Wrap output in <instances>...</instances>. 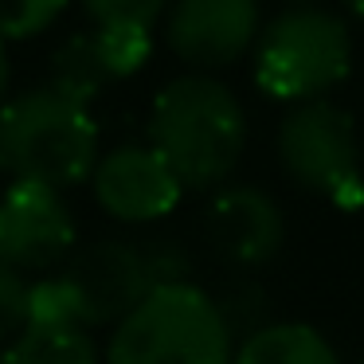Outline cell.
I'll return each instance as SVG.
<instances>
[{"label":"cell","mask_w":364,"mask_h":364,"mask_svg":"<svg viewBox=\"0 0 364 364\" xmlns=\"http://www.w3.org/2000/svg\"><path fill=\"white\" fill-rule=\"evenodd\" d=\"M353 67L345 20L321 9L278 12L255 40V82L278 102H317Z\"/></svg>","instance_id":"277c9868"},{"label":"cell","mask_w":364,"mask_h":364,"mask_svg":"<svg viewBox=\"0 0 364 364\" xmlns=\"http://www.w3.org/2000/svg\"><path fill=\"white\" fill-rule=\"evenodd\" d=\"M28 290L32 282L0 262V348H9L28 329Z\"/></svg>","instance_id":"ffe728a7"},{"label":"cell","mask_w":364,"mask_h":364,"mask_svg":"<svg viewBox=\"0 0 364 364\" xmlns=\"http://www.w3.org/2000/svg\"><path fill=\"white\" fill-rule=\"evenodd\" d=\"M231 364H341L333 345L301 321H274L235 348Z\"/></svg>","instance_id":"7c38bea8"},{"label":"cell","mask_w":364,"mask_h":364,"mask_svg":"<svg viewBox=\"0 0 364 364\" xmlns=\"http://www.w3.org/2000/svg\"><path fill=\"white\" fill-rule=\"evenodd\" d=\"M48 87L55 90V95L79 102V106H90L98 95H106V90L114 87V75L106 71V63H102L95 32H75L51 51Z\"/></svg>","instance_id":"8fae6325"},{"label":"cell","mask_w":364,"mask_h":364,"mask_svg":"<svg viewBox=\"0 0 364 364\" xmlns=\"http://www.w3.org/2000/svg\"><path fill=\"white\" fill-rule=\"evenodd\" d=\"M90 188L106 215L122 223H153L181 204L184 188L153 145H118L98 157Z\"/></svg>","instance_id":"30bf717a"},{"label":"cell","mask_w":364,"mask_h":364,"mask_svg":"<svg viewBox=\"0 0 364 364\" xmlns=\"http://www.w3.org/2000/svg\"><path fill=\"white\" fill-rule=\"evenodd\" d=\"M0 364H98V345L90 329H32L28 325L9 348H0Z\"/></svg>","instance_id":"4fadbf2b"},{"label":"cell","mask_w":364,"mask_h":364,"mask_svg":"<svg viewBox=\"0 0 364 364\" xmlns=\"http://www.w3.org/2000/svg\"><path fill=\"white\" fill-rule=\"evenodd\" d=\"M63 282L79 301L82 325H118L153 294L137 243L129 239H95L75 251L63 267Z\"/></svg>","instance_id":"52a82bcc"},{"label":"cell","mask_w":364,"mask_h":364,"mask_svg":"<svg viewBox=\"0 0 364 364\" xmlns=\"http://www.w3.org/2000/svg\"><path fill=\"white\" fill-rule=\"evenodd\" d=\"M360 364H364V360H360Z\"/></svg>","instance_id":"cb8c5ba5"},{"label":"cell","mask_w":364,"mask_h":364,"mask_svg":"<svg viewBox=\"0 0 364 364\" xmlns=\"http://www.w3.org/2000/svg\"><path fill=\"white\" fill-rule=\"evenodd\" d=\"M212 301H215V314H220L223 329L239 345L251 341L255 333H262L267 325H274V306H270L267 290L255 278H231Z\"/></svg>","instance_id":"5bb4252c"},{"label":"cell","mask_w":364,"mask_h":364,"mask_svg":"<svg viewBox=\"0 0 364 364\" xmlns=\"http://www.w3.org/2000/svg\"><path fill=\"white\" fill-rule=\"evenodd\" d=\"M137 251H141V262H145V274H149L153 290H168V286L192 282V259L184 251V243H176L168 235H157V239L137 243Z\"/></svg>","instance_id":"ac0fdd59"},{"label":"cell","mask_w":364,"mask_h":364,"mask_svg":"<svg viewBox=\"0 0 364 364\" xmlns=\"http://www.w3.org/2000/svg\"><path fill=\"white\" fill-rule=\"evenodd\" d=\"M82 12L95 28H137L153 32L168 12V0H82Z\"/></svg>","instance_id":"e0dca14e"},{"label":"cell","mask_w":364,"mask_h":364,"mask_svg":"<svg viewBox=\"0 0 364 364\" xmlns=\"http://www.w3.org/2000/svg\"><path fill=\"white\" fill-rule=\"evenodd\" d=\"M28 325L32 329H87L79 301H75L71 286L63 282V274L32 282V290H28Z\"/></svg>","instance_id":"9a60e30c"},{"label":"cell","mask_w":364,"mask_h":364,"mask_svg":"<svg viewBox=\"0 0 364 364\" xmlns=\"http://www.w3.org/2000/svg\"><path fill=\"white\" fill-rule=\"evenodd\" d=\"M149 145L181 188H220L247 149V114L212 75H181L153 98Z\"/></svg>","instance_id":"6da1fadb"},{"label":"cell","mask_w":364,"mask_h":364,"mask_svg":"<svg viewBox=\"0 0 364 364\" xmlns=\"http://www.w3.org/2000/svg\"><path fill=\"white\" fill-rule=\"evenodd\" d=\"M98 165V122L90 106L51 87L24 90L0 106V168L12 184L75 188Z\"/></svg>","instance_id":"7a4b0ae2"},{"label":"cell","mask_w":364,"mask_h":364,"mask_svg":"<svg viewBox=\"0 0 364 364\" xmlns=\"http://www.w3.org/2000/svg\"><path fill=\"white\" fill-rule=\"evenodd\" d=\"M71 0H0V40H32L48 32Z\"/></svg>","instance_id":"d6986e66"},{"label":"cell","mask_w":364,"mask_h":364,"mask_svg":"<svg viewBox=\"0 0 364 364\" xmlns=\"http://www.w3.org/2000/svg\"><path fill=\"white\" fill-rule=\"evenodd\" d=\"M102 51L106 71L114 75V82L137 75L153 55V32H137V28H90Z\"/></svg>","instance_id":"2e32d148"},{"label":"cell","mask_w":364,"mask_h":364,"mask_svg":"<svg viewBox=\"0 0 364 364\" xmlns=\"http://www.w3.org/2000/svg\"><path fill=\"white\" fill-rule=\"evenodd\" d=\"M75 215L55 188L9 184L0 200V262L20 274H48L71 259Z\"/></svg>","instance_id":"8992f818"},{"label":"cell","mask_w":364,"mask_h":364,"mask_svg":"<svg viewBox=\"0 0 364 364\" xmlns=\"http://www.w3.org/2000/svg\"><path fill=\"white\" fill-rule=\"evenodd\" d=\"M235 341L200 286L153 290L126 321L114 325L106 364H231Z\"/></svg>","instance_id":"3957f363"},{"label":"cell","mask_w":364,"mask_h":364,"mask_svg":"<svg viewBox=\"0 0 364 364\" xmlns=\"http://www.w3.org/2000/svg\"><path fill=\"white\" fill-rule=\"evenodd\" d=\"M301 4H306V0H301Z\"/></svg>","instance_id":"603a6c76"},{"label":"cell","mask_w":364,"mask_h":364,"mask_svg":"<svg viewBox=\"0 0 364 364\" xmlns=\"http://www.w3.org/2000/svg\"><path fill=\"white\" fill-rule=\"evenodd\" d=\"M165 40L188 67H228L259 40V0H176L165 16Z\"/></svg>","instance_id":"9c48e42d"},{"label":"cell","mask_w":364,"mask_h":364,"mask_svg":"<svg viewBox=\"0 0 364 364\" xmlns=\"http://www.w3.org/2000/svg\"><path fill=\"white\" fill-rule=\"evenodd\" d=\"M204 239L235 270H259L282 251L286 220L282 208L255 184L215 188L204 204Z\"/></svg>","instance_id":"ba28073f"},{"label":"cell","mask_w":364,"mask_h":364,"mask_svg":"<svg viewBox=\"0 0 364 364\" xmlns=\"http://www.w3.org/2000/svg\"><path fill=\"white\" fill-rule=\"evenodd\" d=\"M345 9L353 12L356 20H364V0H345Z\"/></svg>","instance_id":"7402d4cb"},{"label":"cell","mask_w":364,"mask_h":364,"mask_svg":"<svg viewBox=\"0 0 364 364\" xmlns=\"http://www.w3.org/2000/svg\"><path fill=\"white\" fill-rule=\"evenodd\" d=\"M278 161H282L286 176L306 192L333 196L345 208L364 200L356 126L341 106L325 102V98L298 102L286 110L282 126H278Z\"/></svg>","instance_id":"5b68a950"},{"label":"cell","mask_w":364,"mask_h":364,"mask_svg":"<svg viewBox=\"0 0 364 364\" xmlns=\"http://www.w3.org/2000/svg\"><path fill=\"white\" fill-rule=\"evenodd\" d=\"M9 79H12V63H9V51H4V40H0V106H4V95H9Z\"/></svg>","instance_id":"44dd1931"}]
</instances>
